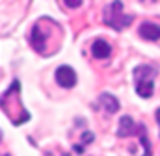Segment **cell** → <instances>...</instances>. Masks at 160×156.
Wrapping results in <instances>:
<instances>
[{
    "instance_id": "obj_1",
    "label": "cell",
    "mask_w": 160,
    "mask_h": 156,
    "mask_svg": "<svg viewBox=\"0 0 160 156\" xmlns=\"http://www.w3.org/2000/svg\"><path fill=\"white\" fill-rule=\"evenodd\" d=\"M60 28V24L52 19H47V17H41L39 21L32 26L30 30V45L34 46V50L41 54V56H48V54H54L58 52V46H60V41H62V30L54 32Z\"/></svg>"
},
{
    "instance_id": "obj_2",
    "label": "cell",
    "mask_w": 160,
    "mask_h": 156,
    "mask_svg": "<svg viewBox=\"0 0 160 156\" xmlns=\"http://www.w3.org/2000/svg\"><path fill=\"white\" fill-rule=\"evenodd\" d=\"M2 112L13 124H24L30 119V114L22 108V102H21V82L19 80H15L2 93Z\"/></svg>"
},
{
    "instance_id": "obj_3",
    "label": "cell",
    "mask_w": 160,
    "mask_h": 156,
    "mask_svg": "<svg viewBox=\"0 0 160 156\" xmlns=\"http://www.w3.org/2000/svg\"><path fill=\"white\" fill-rule=\"evenodd\" d=\"M157 73H158L157 65H149V63H142L134 69V87L142 99H149L153 95Z\"/></svg>"
},
{
    "instance_id": "obj_4",
    "label": "cell",
    "mask_w": 160,
    "mask_h": 156,
    "mask_svg": "<svg viewBox=\"0 0 160 156\" xmlns=\"http://www.w3.org/2000/svg\"><path fill=\"white\" fill-rule=\"evenodd\" d=\"M104 24H108L114 30H123L132 24V15L123 13V2L114 0L104 7Z\"/></svg>"
},
{
    "instance_id": "obj_5",
    "label": "cell",
    "mask_w": 160,
    "mask_h": 156,
    "mask_svg": "<svg viewBox=\"0 0 160 156\" xmlns=\"http://www.w3.org/2000/svg\"><path fill=\"white\" fill-rule=\"evenodd\" d=\"M56 82H58V85H62L65 89L75 87L77 85V73H75V69L69 67V65L58 67L56 69Z\"/></svg>"
},
{
    "instance_id": "obj_6",
    "label": "cell",
    "mask_w": 160,
    "mask_h": 156,
    "mask_svg": "<svg viewBox=\"0 0 160 156\" xmlns=\"http://www.w3.org/2000/svg\"><path fill=\"white\" fill-rule=\"evenodd\" d=\"M142 128H143V124H140V123H134V121H132V117L123 115V117L119 119V128H118V136H119V138L138 136Z\"/></svg>"
},
{
    "instance_id": "obj_7",
    "label": "cell",
    "mask_w": 160,
    "mask_h": 156,
    "mask_svg": "<svg viewBox=\"0 0 160 156\" xmlns=\"http://www.w3.org/2000/svg\"><path fill=\"white\" fill-rule=\"evenodd\" d=\"M138 34H140V37L145 39V41H158L160 39V26L155 24V22L145 21V22H142V26L138 28Z\"/></svg>"
},
{
    "instance_id": "obj_8",
    "label": "cell",
    "mask_w": 160,
    "mask_h": 156,
    "mask_svg": "<svg viewBox=\"0 0 160 156\" xmlns=\"http://www.w3.org/2000/svg\"><path fill=\"white\" fill-rule=\"evenodd\" d=\"M97 106L102 108L106 114H116V112H119V100H118L114 95H110V93H102V95L99 97Z\"/></svg>"
},
{
    "instance_id": "obj_9",
    "label": "cell",
    "mask_w": 160,
    "mask_h": 156,
    "mask_svg": "<svg viewBox=\"0 0 160 156\" xmlns=\"http://www.w3.org/2000/svg\"><path fill=\"white\" fill-rule=\"evenodd\" d=\"M91 54H93V58H97V60H106V58H110V54H112V46H110V43H106V41H102V39H97V41L91 45Z\"/></svg>"
},
{
    "instance_id": "obj_10",
    "label": "cell",
    "mask_w": 160,
    "mask_h": 156,
    "mask_svg": "<svg viewBox=\"0 0 160 156\" xmlns=\"http://www.w3.org/2000/svg\"><path fill=\"white\" fill-rule=\"evenodd\" d=\"M43 156H71L67 151H63V149H60V147H52V149H48V151H45Z\"/></svg>"
},
{
    "instance_id": "obj_11",
    "label": "cell",
    "mask_w": 160,
    "mask_h": 156,
    "mask_svg": "<svg viewBox=\"0 0 160 156\" xmlns=\"http://www.w3.org/2000/svg\"><path fill=\"white\" fill-rule=\"evenodd\" d=\"M63 4H65L69 9H77L80 4H82V0H63Z\"/></svg>"
},
{
    "instance_id": "obj_12",
    "label": "cell",
    "mask_w": 160,
    "mask_h": 156,
    "mask_svg": "<svg viewBox=\"0 0 160 156\" xmlns=\"http://www.w3.org/2000/svg\"><path fill=\"white\" fill-rule=\"evenodd\" d=\"M157 123H158V126H160V108L157 110Z\"/></svg>"
}]
</instances>
